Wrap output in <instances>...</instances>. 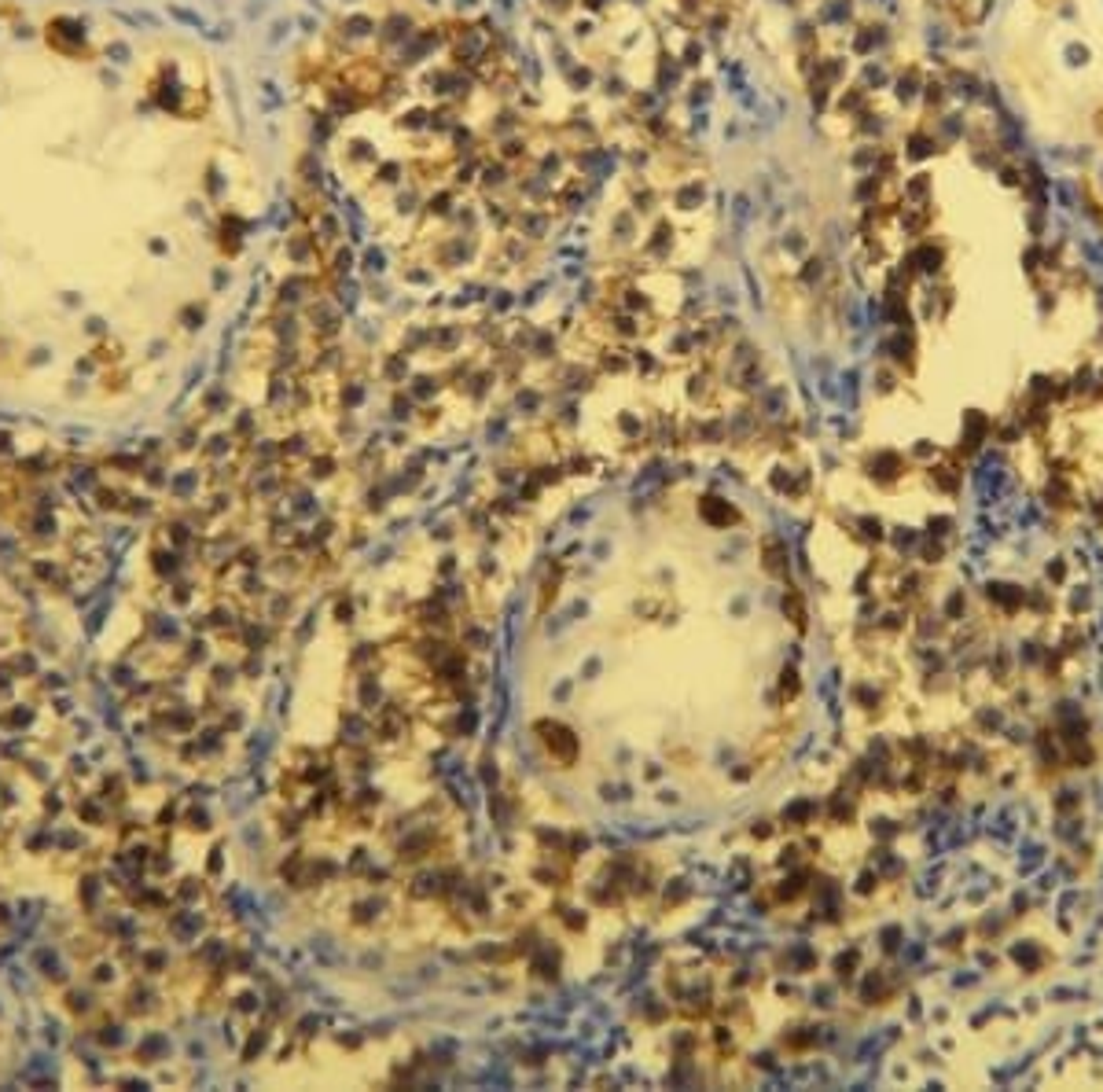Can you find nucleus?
Segmentation results:
<instances>
[{"mask_svg":"<svg viewBox=\"0 0 1103 1092\" xmlns=\"http://www.w3.org/2000/svg\"><path fill=\"white\" fill-rule=\"evenodd\" d=\"M541 732H544V743H548V750H552V747H560V750H563V762H570V757H574V747H577V743H574V736L567 732V728H563V724H544Z\"/></svg>","mask_w":1103,"mask_h":1092,"instance_id":"obj_1","label":"nucleus"}]
</instances>
